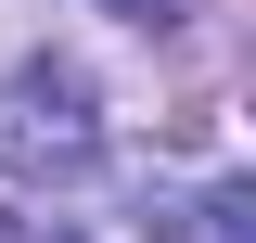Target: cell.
I'll use <instances>...</instances> for the list:
<instances>
[{
	"instance_id": "1",
	"label": "cell",
	"mask_w": 256,
	"mask_h": 243,
	"mask_svg": "<svg viewBox=\"0 0 256 243\" xmlns=\"http://www.w3.org/2000/svg\"><path fill=\"white\" fill-rule=\"evenodd\" d=\"M102 166V90L77 64H0V180L13 192H52V180H90Z\"/></svg>"
},
{
	"instance_id": "2",
	"label": "cell",
	"mask_w": 256,
	"mask_h": 243,
	"mask_svg": "<svg viewBox=\"0 0 256 243\" xmlns=\"http://www.w3.org/2000/svg\"><path fill=\"white\" fill-rule=\"evenodd\" d=\"M166 243H256V180H205L192 218H154Z\"/></svg>"
},
{
	"instance_id": "3",
	"label": "cell",
	"mask_w": 256,
	"mask_h": 243,
	"mask_svg": "<svg viewBox=\"0 0 256 243\" xmlns=\"http://www.w3.org/2000/svg\"><path fill=\"white\" fill-rule=\"evenodd\" d=\"M90 13H128V26H166V13H192V0H90Z\"/></svg>"
}]
</instances>
